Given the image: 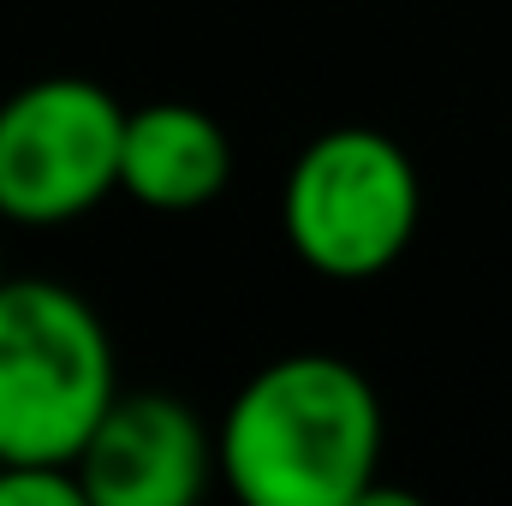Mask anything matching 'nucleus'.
<instances>
[{"mask_svg":"<svg viewBox=\"0 0 512 506\" xmlns=\"http://www.w3.org/2000/svg\"><path fill=\"white\" fill-rule=\"evenodd\" d=\"M233 179L227 126L197 102H149L126 114L120 191L155 215H191L215 203Z\"/></svg>","mask_w":512,"mask_h":506,"instance_id":"6","label":"nucleus"},{"mask_svg":"<svg viewBox=\"0 0 512 506\" xmlns=\"http://www.w3.org/2000/svg\"><path fill=\"white\" fill-rule=\"evenodd\" d=\"M423 185L382 126H328L298 149L280 185V233L322 280H376L411 251Z\"/></svg>","mask_w":512,"mask_h":506,"instance_id":"3","label":"nucleus"},{"mask_svg":"<svg viewBox=\"0 0 512 506\" xmlns=\"http://www.w3.org/2000/svg\"><path fill=\"white\" fill-rule=\"evenodd\" d=\"M120 399L102 316L60 280L0 286V465H78L90 429Z\"/></svg>","mask_w":512,"mask_h":506,"instance_id":"2","label":"nucleus"},{"mask_svg":"<svg viewBox=\"0 0 512 506\" xmlns=\"http://www.w3.org/2000/svg\"><path fill=\"white\" fill-rule=\"evenodd\" d=\"M215 453L245 506H364L382 465V399L352 358L286 352L233 393Z\"/></svg>","mask_w":512,"mask_h":506,"instance_id":"1","label":"nucleus"},{"mask_svg":"<svg viewBox=\"0 0 512 506\" xmlns=\"http://www.w3.org/2000/svg\"><path fill=\"white\" fill-rule=\"evenodd\" d=\"M0 506H90L78 465L54 459H12L0 465Z\"/></svg>","mask_w":512,"mask_h":506,"instance_id":"7","label":"nucleus"},{"mask_svg":"<svg viewBox=\"0 0 512 506\" xmlns=\"http://www.w3.org/2000/svg\"><path fill=\"white\" fill-rule=\"evenodd\" d=\"M221 471L215 435L173 393H120L78 453L90 506H191Z\"/></svg>","mask_w":512,"mask_h":506,"instance_id":"5","label":"nucleus"},{"mask_svg":"<svg viewBox=\"0 0 512 506\" xmlns=\"http://www.w3.org/2000/svg\"><path fill=\"white\" fill-rule=\"evenodd\" d=\"M126 102L96 78L54 72L0 102V221L66 227L120 191Z\"/></svg>","mask_w":512,"mask_h":506,"instance_id":"4","label":"nucleus"},{"mask_svg":"<svg viewBox=\"0 0 512 506\" xmlns=\"http://www.w3.org/2000/svg\"><path fill=\"white\" fill-rule=\"evenodd\" d=\"M0 286H6V268H0Z\"/></svg>","mask_w":512,"mask_h":506,"instance_id":"8","label":"nucleus"}]
</instances>
